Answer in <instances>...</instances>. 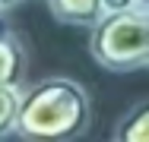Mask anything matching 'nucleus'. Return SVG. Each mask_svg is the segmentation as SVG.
<instances>
[{"mask_svg":"<svg viewBox=\"0 0 149 142\" xmlns=\"http://www.w3.org/2000/svg\"><path fill=\"white\" fill-rule=\"evenodd\" d=\"M118 142H149V98L136 101L114 126Z\"/></svg>","mask_w":149,"mask_h":142,"instance_id":"5","label":"nucleus"},{"mask_svg":"<svg viewBox=\"0 0 149 142\" xmlns=\"http://www.w3.org/2000/svg\"><path fill=\"white\" fill-rule=\"evenodd\" d=\"M133 6H140V0H102L105 13H120V10H133Z\"/></svg>","mask_w":149,"mask_h":142,"instance_id":"7","label":"nucleus"},{"mask_svg":"<svg viewBox=\"0 0 149 142\" xmlns=\"http://www.w3.org/2000/svg\"><path fill=\"white\" fill-rule=\"evenodd\" d=\"M48 10L54 13V19L67 22V26H83V28H92L102 16V0H45Z\"/></svg>","mask_w":149,"mask_h":142,"instance_id":"3","label":"nucleus"},{"mask_svg":"<svg viewBox=\"0 0 149 142\" xmlns=\"http://www.w3.org/2000/svg\"><path fill=\"white\" fill-rule=\"evenodd\" d=\"M22 104V92L19 85H0V139L16 133V117Z\"/></svg>","mask_w":149,"mask_h":142,"instance_id":"6","label":"nucleus"},{"mask_svg":"<svg viewBox=\"0 0 149 142\" xmlns=\"http://www.w3.org/2000/svg\"><path fill=\"white\" fill-rule=\"evenodd\" d=\"M22 76H26V48L13 32H6L0 38V85H19Z\"/></svg>","mask_w":149,"mask_h":142,"instance_id":"4","label":"nucleus"},{"mask_svg":"<svg viewBox=\"0 0 149 142\" xmlns=\"http://www.w3.org/2000/svg\"><path fill=\"white\" fill-rule=\"evenodd\" d=\"M3 13H6V10H0V38H3L6 32H10V26H6V19H3Z\"/></svg>","mask_w":149,"mask_h":142,"instance_id":"9","label":"nucleus"},{"mask_svg":"<svg viewBox=\"0 0 149 142\" xmlns=\"http://www.w3.org/2000/svg\"><path fill=\"white\" fill-rule=\"evenodd\" d=\"M19 3H26V0H0V10H13V6H19Z\"/></svg>","mask_w":149,"mask_h":142,"instance_id":"8","label":"nucleus"},{"mask_svg":"<svg viewBox=\"0 0 149 142\" xmlns=\"http://www.w3.org/2000/svg\"><path fill=\"white\" fill-rule=\"evenodd\" d=\"M89 51L98 66L111 73H133L149 66V10L133 6L105 13L89 35Z\"/></svg>","mask_w":149,"mask_h":142,"instance_id":"2","label":"nucleus"},{"mask_svg":"<svg viewBox=\"0 0 149 142\" xmlns=\"http://www.w3.org/2000/svg\"><path fill=\"white\" fill-rule=\"evenodd\" d=\"M140 6H146V10H149V0H140Z\"/></svg>","mask_w":149,"mask_h":142,"instance_id":"10","label":"nucleus"},{"mask_svg":"<svg viewBox=\"0 0 149 142\" xmlns=\"http://www.w3.org/2000/svg\"><path fill=\"white\" fill-rule=\"evenodd\" d=\"M89 123H92L89 92L73 79L51 76L22 92L16 136L38 142H63L79 139L89 130Z\"/></svg>","mask_w":149,"mask_h":142,"instance_id":"1","label":"nucleus"}]
</instances>
